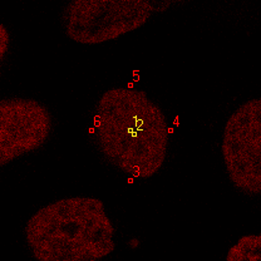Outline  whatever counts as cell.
<instances>
[{
	"label": "cell",
	"instance_id": "7a4b0ae2",
	"mask_svg": "<svg viewBox=\"0 0 261 261\" xmlns=\"http://www.w3.org/2000/svg\"><path fill=\"white\" fill-rule=\"evenodd\" d=\"M116 227L100 198L75 196L39 208L24 230L32 256L39 261H94L116 249Z\"/></svg>",
	"mask_w": 261,
	"mask_h": 261
},
{
	"label": "cell",
	"instance_id": "8992f818",
	"mask_svg": "<svg viewBox=\"0 0 261 261\" xmlns=\"http://www.w3.org/2000/svg\"><path fill=\"white\" fill-rule=\"evenodd\" d=\"M261 259V236H243L227 251V261H259Z\"/></svg>",
	"mask_w": 261,
	"mask_h": 261
},
{
	"label": "cell",
	"instance_id": "3957f363",
	"mask_svg": "<svg viewBox=\"0 0 261 261\" xmlns=\"http://www.w3.org/2000/svg\"><path fill=\"white\" fill-rule=\"evenodd\" d=\"M171 5V2L145 0H73L62 10V27L72 42L102 44L137 31L154 13Z\"/></svg>",
	"mask_w": 261,
	"mask_h": 261
},
{
	"label": "cell",
	"instance_id": "277c9868",
	"mask_svg": "<svg viewBox=\"0 0 261 261\" xmlns=\"http://www.w3.org/2000/svg\"><path fill=\"white\" fill-rule=\"evenodd\" d=\"M221 153L228 179L240 194H261V99L251 98L233 111L222 133Z\"/></svg>",
	"mask_w": 261,
	"mask_h": 261
},
{
	"label": "cell",
	"instance_id": "52a82bcc",
	"mask_svg": "<svg viewBox=\"0 0 261 261\" xmlns=\"http://www.w3.org/2000/svg\"><path fill=\"white\" fill-rule=\"evenodd\" d=\"M10 48V33L7 29V27L3 24L0 25V59L4 61L5 56L9 51Z\"/></svg>",
	"mask_w": 261,
	"mask_h": 261
},
{
	"label": "cell",
	"instance_id": "5b68a950",
	"mask_svg": "<svg viewBox=\"0 0 261 261\" xmlns=\"http://www.w3.org/2000/svg\"><path fill=\"white\" fill-rule=\"evenodd\" d=\"M54 121L47 106L33 98L0 100V167L31 154L48 142Z\"/></svg>",
	"mask_w": 261,
	"mask_h": 261
},
{
	"label": "cell",
	"instance_id": "6da1fadb",
	"mask_svg": "<svg viewBox=\"0 0 261 261\" xmlns=\"http://www.w3.org/2000/svg\"><path fill=\"white\" fill-rule=\"evenodd\" d=\"M91 130L102 159L129 177H153L167 159V117L143 89H107L94 106Z\"/></svg>",
	"mask_w": 261,
	"mask_h": 261
}]
</instances>
